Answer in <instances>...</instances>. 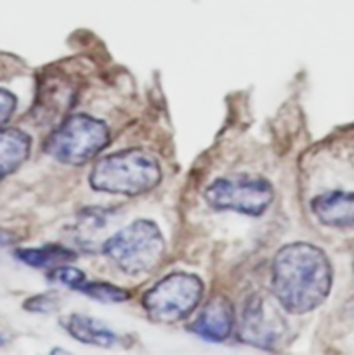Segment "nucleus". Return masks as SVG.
Here are the masks:
<instances>
[{"instance_id":"obj_1","label":"nucleus","mask_w":354,"mask_h":355,"mask_svg":"<svg viewBox=\"0 0 354 355\" xmlns=\"http://www.w3.org/2000/svg\"><path fill=\"white\" fill-rule=\"evenodd\" d=\"M332 288V266L309 243L287 245L273 262V293L290 314H305L325 302Z\"/></svg>"},{"instance_id":"obj_2","label":"nucleus","mask_w":354,"mask_h":355,"mask_svg":"<svg viewBox=\"0 0 354 355\" xmlns=\"http://www.w3.org/2000/svg\"><path fill=\"white\" fill-rule=\"evenodd\" d=\"M162 170L153 155L142 149L113 153L94 165L90 186L110 194L135 196L158 186Z\"/></svg>"},{"instance_id":"obj_3","label":"nucleus","mask_w":354,"mask_h":355,"mask_svg":"<svg viewBox=\"0 0 354 355\" xmlns=\"http://www.w3.org/2000/svg\"><path fill=\"white\" fill-rule=\"evenodd\" d=\"M103 252L125 274L137 276L155 269L163 259L165 241L153 222L135 220L103 243Z\"/></svg>"},{"instance_id":"obj_4","label":"nucleus","mask_w":354,"mask_h":355,"mask_svg":"<svg viewBox=\"0 0 354 355\" xmlns=\"http://www.w3.org/2000/svg\"><path fill=\"white\" fill-rule=\"evenodd\" d=\"M110 141V130L101 120L76 114L62 121L45 141V151L61 163L80 165L92 159Z\"/></svg>"},{"instance_id":"obj_5","label":"nucleus","mask_w":354,"mask_h":355,"mask_svg":"<svg viewBox=\"0 0 354 355\" xmlns=\"http://www.w3.org/2000/svg\"><path fill=\"white\" fill-rule=\"evenodd\" d=\"M203 284L194 274L172 272L144 295V309L156 322L183 321L200 304Z\"/></svg>"},{"instance_id":"obj_6","label":"nucleus","mask_w":354,"mask_h":355,"mask_svg":"<svg viewBox=\"0 0 354 355\" xmlns=\"http://www.w3.org/2000/svg\"><path fill=\"white\" fill-rule=\"evenodd\" d=\"M274 193L262 179L246 175L226 177L215 180L205 191V200L217 210H233L245 215L264 214L273 201Z\"/></svg>"},{"instance_id":"obj_7","label":"nucleus","mask_w":354,"mask_h":355,"mask_svg":"<svg viewBox=\"0 0 354 355\" xmlns=\"http://www.w3.org/2000/svg\"><path fill=\"white\" fill-rule=\"evenodd\" d=\"M287 321L276 305L262 295H255L245 304L239 319V338L250 345L274 347L287 331Z\"/></svg>"},{"instance_id":"obj_8","label":"nucleus","mask_w":354,"mask_h":355,"mask_svg":"<svg viewBox=\"0 0 354 355\" xmlns=\"http://www.w3.org/2000/svg\"><path fill=\"white\" fill-rule=\"evenodd\" d=\"M196 335L210 342H222L233 331V307L226 298L219 297L205 305L203 312L198 315L191 326Z\"/></svg>"},{"instance_id":"obj_9","label":"nucleus","mask_w":354,"mask_h":355,"mask_svg":"<svg viewBox=\"0 0 354 355\" xmlns=\"http://www.w3.org/2000/svg\"><path fill=\"white\" fill-rule=\"evenodd\" d=\"M312 214L330 227H354V193L333 191L312 200Z\"/></svg>"},{"instance_id":"obj_10","label":"nucleus","mask_w":354,"mask_h":355,"mask_svg":"<svg viewBox=\"0 0 354 355\" xmlns=\"http://www.w3.org/2000/svg\"><path fill=\"white\" fill-rule=\"evenodd\" d=\"M31 141L16 128L0 130V180L16 172L30 156Z\"/></svg>"},{"instance_id":"obj_11","label":"nucleus","mask_w":354,"mask_h":355,"mask_svg":"<svg viewBox=\"0 0 354 355\" xmlns=\"http://www.w3.org/2000/svg\"><path fill=\"white\" fill-rule=\"evenodd\" d=\"M65 326L73 338L89 343V345L111 347L117 342V335L108 326L87 315L71 314L68 319H65Z\"/></svg>"},{"instance_id":"obj_12","label":"nucleus","mask_w":354,"mask_h":355,"mask_svg":"<svg viewBox=\"0 0 354 355\" xmlns=\"http://www.w3.org/2000/svg\"><path fill=\"white\" fill-rule=\"evenodd\" d=\"M16 257L31 267H59L75 259V253L59 245H49L42 248L16 250Z\"/></svg>"},{"instance_id":"obj_13","label":"nucleus","mask_w":354,"mask_h":355,"mask_svg":"<svg viewBox=\"0 0 354 355\" xmlns=\"http://www.w3.org/2000/svg\"><path fill=\"white\" fill-rule=\"evenodd\" d=\"M80 291L89 295V297L94 298V300L104 302V304H118V302H125L128 298L127 291L106 283H94V284L83 283L82 288H80Z\"/></svg>"},{"instance_id":"obj_14","label":"nucleus","mask_w":354,"mask_h":355,"mask_svg":"<svg viewBox=\"0 0 354 355\" xmlns=\"http://www.w3.org/2000/svg\"><path fill=\"white\" fill-rule=\"evenodd\" d=\"M49 277H51L52 281H56V283H61L66 284L68 288H73V290H80L82 284L85 283V276L82 274V270L71 269V267L66 266L54 267V269L51 270V274H49Z\"/></svg>"},{"instance_id":"obj_15","label":"nucleus","mask_w":354,"mask_h":355,"mask_svg":"<svg viewBox=\"0 0 354 355\" xmlns=\"http://www.w3.org/2000/svg\"><path fill=\"white\" fill-rule=\"evenodd\" d=\"M58 297L52 293H47V295H40V297H35V298H30V300L24 304V309L26 311H31V312H51V311H56L58 309Z\"/></svg>"},{"instance_id":"obj_16","label":"nucleus","mask_w":354,"mask_h":355,"mask_svg":"<svg viewBox=\"0 0 354 355\" xmlns=\"http://www.w3.org/2000/svg\"><path fill=\"white\" fill-rule=\"evenodd\" d=\"M16 110V97L7 90H0V130L10 120Z\"/></svg>"},{"instance_id":"obj_17","label":"nucleus","mask_w":354,"mask_h":355,"mask_svg":"<svg viewBox=\"0 0 354 355\" xmlns=\"http://www.w3.org/2000/svg\"><path fill=\"white\" fill-rule=\"evenodd\" d=\"M14 241H16V238H14L9 231H3V229H0V246L10 245V243H14Z\"/></svg>"},{"instance_id":"obj_18","label":"nucleus","mask_w":354,"mask_h":355,"mask_svg":"<svg viewBox=\"0 0 354 355\" xmlns=\"http://www.w3.org/2000/svg\"><path fill=\"white\" fill-rule=\"evenodd\" d=\"M2 343H3V340H2V338H0V345H2Z\"/></svg>"}]
</instances>
